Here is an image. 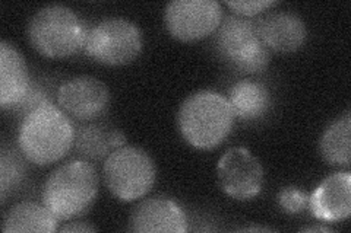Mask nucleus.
Here are the masks:
<instances>
[{
  "label": "nucleus",
  "instance_id": "nucleus-1",
  "mask_svg": "<svg viewBox=\"0 0 351 233\" xmlns=\"http://www.w3.org/2000/svg\"><path fill=\"white\" fill-rule=\"evenodd\" d=\"M75 133L76 127L62 108L54 104L38 107L21 120L19 152L37 166L53 165L71 152Z\"/></svg>",
  "mask_w": 351,
  "mask_h": 233
},
{
  "label": "nucleus",
  "instance_id": "nucleus-2",
  "mask_svg": "<svg viewBox=\"0 0 351 233\" xmlns=\"http://www.w3.org/2000/svg\"><path fill=\"white\" fill-rule=\"evenodd\" d=\"M234 113L228 99L215 91H197L182 102L178 124L183 139L196 149H214L232 133Z\"/></svg>",
  "mask_w": 351,
  "mask_h": 233
},
{
  "label": "nucleus",
  "instance_id": "nucleus-3",
  "mask_svg": "<svg viewBox=\"0 0 351 233\" xmlns=\"http://www.w3.org/2000/svg\"><path fill=\"white\" fill-rule=\"evenodd\" d=\"M100 180L94 166L84 159L69 161L54 169L43 185V204L58 220L84 215L98 195Z\"/></svg>",
  "mask_w": 351,
  "mask_h": 233
},
{
  "label": "nucleus",
  "instance_id": "nucleus-4",
  "mask_svg": "<svg viewBox=\"0 0 351 233\" xmlns=\"http://www.w3.org/2000/svg\"><path fill=\"white\" fill-rule=\"evenodd\" d=\"M90 29L73 9L47 5L32 15L28 24V40L44 57L64 59L85 49Z\"/></svg>",
  "mask_w": 351,
  "mask_h": 233
},
{
  "label": "nucleus",
  "instance_id": "nucleus-5",
  "mask_svg": "<svg viewBox=\"0 0 351 233\" xmlns=\"http://www.w3.org/2000/svg\"><path fill=\"white\" fill-rule=\"evenodd\" d=\"M103 178L108 191L120 202H136L156 185L157 166L144 149L123 146L104 161Z\"/></svg>",
  "mask_w": 351,
  "mask_h": 233
},
{
  "label": "nucleus",
  "instance_id": "nucleus-6",
  "mask_svg": "<svg viewBox=\"0 0 351 233\" xmlns=\"http://www.w3.org/2000/svg\"><path fill=\"white\" fill-rule=\"evenodd\" d=\"M214 46L219 57L240 73H259L269 64V50L258 34L256 20L227 15L215 31Z\"/></svg>",
  "mask_w": 351,
  "mask_h": 233
},
{
  "label": "nucleus",
  "instance_id": "nucleus-7",
  "mask_svg": "<svg viewBox=\"0 0 351 233\" xmlns=\"http://www.w3.org/2000/svg\"><path fill=\"white\" fill-rule=\"evenodd\" d=\"M144 49L139 27L126 18H106L95 24L85 42V53L106 66H125L134 61Z\"/></svg>",
  "mask_w": 351,
  "mask_h": 233
},
{
  "label": "nucleus",
  "instance_id": "nucleus-8",
  "mask_svg": "<svg viewBox=\"0 0 351 233\" xmlns=\"http://www.w3.org/2000/svg\"><path fill=\"white\" fill-rule=\"evenodd\" d=\"M221 19L223 9L215 0H173L164 10L170 36L186 42L210 37Z\"/></svg>",
  "mask_w": 351,
  "mask_h": 233
},
{
  "label": "nucleus",
  "instance_id": "nucleus-9",
  "mask_svg": "<svg viewBox=\"0 0 351 233\" xmlns=\"http://www.w3.org/2000/svg\"><path fill=\"white\" fill-rule=\"evenodd\" d=\"M219 188L239 202L258 197L263 188V168L259 159L246 148L228 149L217 165Z\"/></svg>",
  "mask_w": 351,
  "mask_h": 233
},
{
  "label": "nucleus",
  "instance_id": "nucleus-10",
  "mask_svg": "<svg viewBox=\"0 0 351 233\" xmlns=\"http://www.w3.org/2000/svg\"><path fill=\"white\" fill-rule=\"evenodd\" d=\"M58 102L69 117L88 123L100 118L110 105V91L94 76H75L58 90Z\"/></svg>",
  "mask_w": 351,
  "mask_h": 233
},
{
  "label": "nucleus",
  "instance_id": "nucleus-11",
  "mask_svg": "<svg viewBox=\"0 0 351 233\" xmlns=\"http://www.w3.org/2000/svg\"><path fill=\"white\" fill-rule=\"evenodd\" d=\"M130 229L139 233H183L188 219L183 208L166 197H152L141 202L130 215Z\"/></svg>",
  "mask_w": 351,
  "mask_h": 233
},
{
  "label": "nucleus",
  "instance_id": "nucleus-12",
  "mask_svg": "<svg viewBox=\"0 0 351 233\" xmlns=\"http://www.w3.org/2000/svg\"><path fill=\"white\" fill-rule=\"evenodd\" d=\"M311 213L319 220L335 223L351 215V174L337 172L315 188L309 195Z\"/></svg>",
  "mask_w": 351,
  "mask_h": 233
},
{
  "label": "nucleus",
  "instance_id": "nucleus-13",
  "mask_svg": "<svg viewBox=\"0 0 351 233\" xmlns=\"http://www.w3.org/2000/svg\"><path fill=\"white\" fill-rule=\"evenodd\" d=\"M31 76L24 55L8 41L0 42V107L16 108L31 87Z\"/></svg>",
  "mask_w": 351,
  "mask_h": 233
},
{
  "label": "nucleus",
  "instance_id": "nucleus-14",
  "mask_svg": "<svg viewBox=\"0 0 351 233\" xmlns=\"http://www.w3.org/2000/svg\"><path fill=\"white\" fill-rule=\"evenodd\" d=\"M258 34L265 47L278 53L299 50L307 38L304 20L293 12H272L256 20Z\"/></svg>",
  "mask_w": 351,
  "mask_h": 233
},
{
  "label": "nucleus",
  "instance_id": "nucleus-15",
  "mask_svg": "<svg viewBox=\"0 0 351 233\" xmlns=\"http://www.w3.org/2000/svg\"><path fill=\"white\" fill-rule=\"evenodd\" d=\"M123 146H126L123 133L103 121H88L76 127L73 148L84 161H106L110 153Z\"/></svg>",
  "mask_w": 351,
  "mask_h": 233
},
{
  "label": "nucleus",
  "instance_id": "nucleus-16",
  "mask_svg": "<svg viewBox=\"0 0 351 233\" xmlns=\"http://www.w3.org/2000/svg\"><path fill=\"white\" fill-rule=\"evenodd\" d=\"M228 102L234 118L240 121H256L268 114L272 105L268 87L256 81H240L228 91Z\"/></svg>",
  "mask_w": 351,
  "mask_h": 233
},
{
  "label": "nucleus",
  "instance_id": "nucleus-17",
  "mask_svg": "<svg viewBox=\"0 0 351 233\" xmlns=\"http://www.w3.org/2000/svg\"><path fill=\"white\" fill-rule=\"evenodd\" d=\"M58 229V219L50 210L34 202H22L8 210L3 219L5 233H53Z\"/></svg>",
  "mask_w": 351,
  "mask_h": 233
},
{
  "label": "nucleus",
  "instance_id": "nucleus-18",
  "mask_svg": "<svg viewBox=\"0 0 351 233\" xmlns=\"http://www.w3.org/2000/svg\"><path fill=\"white\" fill-rule=\"evenodd\" d=\"M350 130L351 117L350 111L329 124L319 141V150L325 162L339 168H350L351 149H350Z\"/></svg>",
  "mask_w": 351,
  "mask_h": 233
},
{
  "label": "nucleus",
  "instance_id": "nucleus-19",
  "mask_svg": "<svg viewBox=\"0 0 351 233\" xmlns=\"http://www.w3.org/2000/svg\"><path fill=\"white\" fill-rule=\"evenodd\" d=\"M22 153H16L14 149H2L0 153V197L2 203H6V200L10 194H14L21 184L24 182L27 166L22 161Z\"/></svg>",
  "mask_w": 351,
  "mask_h": 233
},
{
  "label": "nucleus",
  "instance_id": "nucleus-20",
  "mask_svg": "<svg viewBox=\"0 0 351 233\" xmlns=\"http://www.w3.org/2000/svg\"><path fill=\"white\" fill-rule=\"evenodd\" d=\"M47 104H53L51 87H49L46 82L43 81H37V82L32 81L27 96L22 99V102L12 111L24 118L27 114L31 113V111H34L36 108L47 105Z\"/></svg>",
  "mask_w": 351,
  "mask_h": 233
},
{
  "label": "nucleus",
  "instance_id": "nucleus-21",
  "mask_svg": "<svg viewBox=\"0 0 351 233\" xmlns=\"http://www.w3.org/2000/svg\"><path fill=\"white\" fill-rule=\"evenodd\" d=\"M278 206L287 215H299L309 206V195L298 187H284L277 195Z\"/></svg>",
  "mask_w": 351,
  "mask_h": 233
},
{
  "label": "nucleus",
  "instance_id": "nucleus-22",
  "mask_svg": "<svg viewBox=\"0 0 351 233\" xmlns=\"http://www.w3.org/2000/svg\"><path fill=\"white\" fill-rule=\"evenodd\" d=\"M226 5L233 9L237 15L252 18L271 6H276L277 2H269V0H228Z\"/></svg>",
  "mask_w": 351,
  "mask_h": 233
},
{
  "label": "nucleus",
  "instance_id": "nucleus-23",
  "mask_svg": "<svg viewBox=\"0 0 351 233\" xmlns=\"http://www.w3.org/2000/svg\"><path fill=\"white\" fill-rule=\"evenodd\" d=\"M97 228L90 226L86 223H81V221H75V223L71 225H66L60 229V232L63 233H73V232H95Z\"/></svg>",
  "mask_w": 351,
  "mask_h": 233
},
{
  "label": "nucleus",
  "instance_id": "nucleus-24",
  "mask_svg": "<svg viewBox=\"0 0 351 233\" xmlns=\"http://www.w3.org/2000/svg\"><path fill=\"white\" fill-rule=\"evenodd\" d=\"M302 232H331V229L326 226H311V228H303Z\"/></svg>",
  "mask_w": 351,
  "mask_h": 233
},
{
  "label": "nucleus",
  "instance_id": "nucleus-25",
  "mask_svg": "<svg viewBox=\"0 0 351 233\" xmlns=\"http://www.w3.org/2000/svg\"><path fill=\"white\" fill-rule=\"evenodd\" d=\"M241 232H261V230H263V232H269L271 229L269 228H245V229H240Z\"/></svg>",
  "mask_w": 351,
  "mask_h": 233
}]
</instances>
